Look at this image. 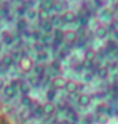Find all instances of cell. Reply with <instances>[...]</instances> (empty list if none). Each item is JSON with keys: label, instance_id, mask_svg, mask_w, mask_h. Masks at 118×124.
<instances>
[]
</instances>
